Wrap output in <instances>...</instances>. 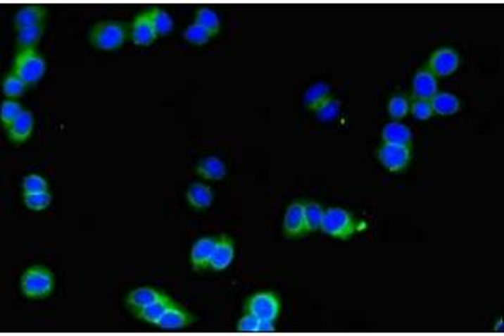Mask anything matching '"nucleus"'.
<instances>
[{
    "mask_svg": "<svg viewBox=\"0 0 504 336\" xmlns=\"http://www.w3.org/2000/svg\"><path fill=\"white\" fill-rule=\"evenodd\" d=\"M304 204V219H306L308 230L311 232H316V230L321 229V222H323L325 217V207L318 202H303Z\"/></svg>",
    "mask_w": 504,
    "mask_h": 336,
    "instance_id": "obj_27",
    "label": "nucleus"
},
{
    "mask_svg": "<svg viewBox=\"0 0 504 336\" xmlns=\"http://www.w3.org/2000/svg\"><path fill=\"white\" fill-rule=\"evenodd\" d=\"M328 98H332V86H329L328 82H315V85H311L310 88L306 89V93L303 94V104L308 110L315 111L316 108L323 101H327Z\"/></svg>",
    "mask_w": 504,
    "mask_h": 336,
    "instance_id": "obj_23",
    "label": "nucleus"
},
{
    "mask_svg": "<svg viewBox=\"0 0 504 336\" xmlns=\"http://www.w3.org/2000/svg\"><path fill=\"white\" fill-rule=\"evenodd\" d=\"M195 172L202 178H206V180H222L227 175V167H225V163L219 156L212 155L199 161Z\"/></svg>",
    "mask_w": 504,
    "mask_h": 336,
    "instance_id": "obj_21",
    "label": "nucleus"
},
{
    "mask_svg": "<svg viewBox=\"0 0 504 336\" xmlns=\"http://www.w3.org/2000/svg\"><path fill=\"white\" fill-rule=\"evenodd\" d=\"M382 142L412 148L414 135H412V130L407 125L401 123V121H390L382 130Z\"/></svg>",
    "mask_w": 504,
    "mask_h": 336,
    "instance_id": "obj_16",
    "label": "nucleus"
},
{
    "mask_svg": "<svg viewBox=\"0 0 504 336\" xmlns=\"http://www.w3.org/2000/svg\"><path fill=\"white\" fill-rule=\"evenodd\" d=\"M429 101H430V106H432L434 115H439V116L455 115V113L460 110V101L458 96L453 93H447V91H437Z\"/></svg>",
    "mask_w": 504,
    "mask_h": 336,
    "instance_id": "obj_20",
    "label": "nucleus"
},
{
    "mask_svg": "<svg viewBox=\"0 0 504 336\" xmlns=\"http://www.w3.org/2000/svg\"><path fill=\"white\" fill-rule=\"evenodd\" d=\"M377 158L389 172L401 173L408 167L412 160V148L392 143H382L377 150Z\"/></svg>",
    "mask_w": 504,
    "mask_h": 336,
    "instance_id": "obj_7",
    "label": "nucleus"
},
{
    "mask_svg": "<svg viewBox=\"0 0 504 336\" xmlns=\"http://www.w3.org/2000/svg\"><path fill=\"white\" fill-rule=\"evenodd\" d=\"M34 130V115L32 111L24 110L20 113L19 118L7 128V137L12 143L20 145V143L27 142Z\"/></svg>",
    "mask_w": 504,
    "mask_h": 336,
    "instance_id": "obj_17",
    "label": "nucleus"
},
{
    "mask_svg": "<svg viewBox=\"0 0 504 336\" xmlns=\"http://www.w3.org/2000/svg\"><path fill=\"white\" fill-rule=\"evenodd\" d=\"M282 230L288 239H301L304 235L310 234L306 225V219H304V204L291 202L286 209L284 219H282Z\"/></svg>",
    "mask_w": 504,
    "mask_h": 336,
    "instance_id": "obj_8",
    "label": "nucleus"
},
{
    "mask_svg": "<svg viewBox=\"0 0 504 336\" xmlns=\"http://www.w3.org/2000/svg\"><path fill=\"white\" fill-rule=\"evenodd\" d=\"M236 330L239 333H275L276 326L272 321L260 320L252 313H244V316L237 321Z\"/></svg>",
    "mask_w": 504,
    "mask_h": 336,
    "instance_id": "obj_22",
    "label": "nucleus"
},
{
    "mask_svg": "<svg viewBox=\"0 0 504 336\" xmlns=\"http://www.w3.org/2000/svg\"><path fill=\"white\" fill-rule=\"evenodd\" d=\"M363 229V224L355 219L350 211L341 207L325 209V217L321 222V232L340 241H348L356 232Z\"/></svg>",
    "mask_w": 504,
    "mask_h": 336,
    "instance_id": "obj_1",
    "label": "nucleus"
},
{
    "mask_svg": "<svg viewBox=\"0 0 504 336\" xmlns=\"http://www.w3.org/2000/svg\"><path fill=\"white\" fill-rule=\"evenodd\" d=\"M49 190V182L39 173H30V175L24 177L23 180V192L24 194H30V192H42Z\"/></svg>",
    "mask_w": 504,
    "mask_h": 336,
    "instance_id": "obj_35",
    "label": "nucleus"
},
{
    "mask_svg": "<svg viewBox=\"0 0 504 336\" xmlns=\"http://www.w3.org/2000/svg\"><path fill=\"white\" fill-rule=\"evenodd\" d=\"M25 207L30 209L34 212H41L46 211L52 202V194L49 190H42V192H30V194H24L23 195Z\"/></svg>",
    "mask_w": 504,
    "mask_h": 336,
    "instance_id": "obj_29",
    "label": "nucleus"
},
{
    "mask_svg": "<svg viewBox=\"0 0 504 336\" xmlns=\"http://www.w3.org/2000/svg\"><path fill=\"white\" fill-rule=\"evenodd\" d=\"M163 296H167V292L158 290V287L140 286V287H134V290H132L128 294H126L125 304L130 311L134 313L137 309L145 308L146 304L153 303V301L163 298Z\"/></svg>",
    "mask_w": 504,
    "mask_h": 336,
    "instance_id": "obj_13",
    "label": "nucleus"
},
{
    "mask_svg": "<svg viewBox=\"0 0 504 336\" xmlns=\"http://www.w3.org/2000/svg\"><path fill=\"white\" fill-rule=\"evenodd\" d=\"M25 89H27V85H25V82L20 80L15 73L11 71L4 76L2 91L7 98H11V99L19 98V96H23L25 93Z\"/></svg>",
    "mask_w": 504,
    "mask_h": 336,
    "instance_id": "obj_30",
    "label": "nucleus"
},
{
    "mask_svg": "<svg viewBox=\"0 0 504 336\" xmlns=\"http://www.w3.org/2000/svg\"><path fill=\"white\" fill-rule=\"evenodd\" d=\"M195 320H197V318H195L194 313L187 311L185 308H182L180 304L177 303L163 314V318L156 323V326H158L160 330H168V331L184 330V328H189L190 325H194Z\"/></svg>",
    "mask_w": 504,
    "mask_h": 336,
    "instance_id": "obj_12",
    "label": "nucleus"
},
{
    "mask_svg": "<svg viewBox=\"0 0 504 336\" xmlns=\"http://www.w3.org/2000/svg\"><path fill=\"white\" fill-rule=\"evenodd\" d=\"M54 273L42 264L30 266L20 276V291L29 299H44L54 292Z\"/></svg>",
    "mask_w": 504,
    "mask_h": 336,
    "instance_id": "obj_3",
    "label": "nucleus"
},
{
    "mask_svg": "<svg viewBox=\"0 0 504 336\" xmlns=\"http://www.w3.org/2000/svg\"><path fill=\"white\" fill-rule=\"evenodd\" d=\"M173 304H177V301H173L170 296H163V298L153 301V303L146 304L145 308L137 309L134 311V318H138L140 321L149 323V325H155L163 318V314L170 309Z\"/></svg>",
    "mask_w": 504,
    "mask_h": 336,
    "instance_id": "obj_15",
    "label": "nucleus"
},
{
    "mask_svg": "<svg viewBox=\"0 0 504 336\" xmlns=\"http://www.w3.org/2000/svg\"><path fill=\"white\" fill-rule=\"evenodd\" d=\"M217 242V235H206V237L197 239L190 249V264L195 273H202L210 268L212 252H214Z\"/></svg>",
    "mask_w": 504,
    "mask_h": 336,
    "instance_id": "obj_11",
    "label": "nucleus"
},
{
    "mask_svg": "<svg viewBox=\"0 0 504 336\" xmlns=\"http://www.w3.org/2000/svg\"><path fill=\"white\" fill-rule=\"evenodd\" d=\"M47 17V8L42 6H24L17 11L14 15V24L17 30L24 27H34V25H42Z\"/></svg>",
    "mask_w": 504,
    "mask_h": 336,
    "instance_id": "obj_19",
    "label": "nucleus"
},
{
    "mask_svg": "<svg viewBox=\"0 0 504 336\" xmlns=\"http://www.w3.org/2000/svg\"><path fill=\"white\" fill-rule=\"evenodd\" d=\"M23 111H24L23 104L17 101V99L7 98L6 101H2V104H0V121H2L4 128L7 130L8 126L19 118V115Z\"/></svg>",
    "mask_w": 504,
    "mask_h": 336,
    "instance_id": "obj_31",
    "label": "nucleus"
},
{
    "mask_svg": "<svg viewBox=\"0 0 504 336\" xmlns=\"http://www.w3.org/2000/svg\"><path fill=\"white\" fill-rule=\"evenodd\" d=\"M195 24L202 25L212 36H217L220 30V17L215 11H212V8L199 7L197 11H195Z\"/></svg>",
    "mask_w": 504,
    "mask_h": 336,
    "instance_id": "obj_26",
    "label": "nucleus"
},
{
    "mask_svg": "<svg viewBox=\"0 0 504 336\" xmlns=\"http://www.w3.org/2000/svg\"><path fill=\"white\" fill-rule=\"evenodd\" d=\"M234 257H236V242H234V239L227 234L217 235V242L210 259V268L208 269L217 270V273L225 270L234 263Z\"/></svg>",
    "mask_w": 504,
    "mask_h": 336,
    "instance_id": "obj_10",
    "label": "nucleus"
},
{
    "mask_svg": "<svg viewBox=\"0 0 504 336\" xmlns=\"http://www.w3.org/2000/svg\"><path fill=\"white\" fill-rule=\"evenodd\" d=\"M460 64L459 52L451 46L439 47L430 54V58L425 61V69H429L430 73L436 77H446L451 76L458 71Z\"/></svg>",
    "mask_w": 504,
    "mask_h": 336,
    "instance_id": "obj_6",
    "label": "nucleus"
},
{
    "mask_svg": "<svg viewBox=\"0 0 504 336\" xmlns=\"http://www.w3.org/2000/svg\"><path fill=\"white\" fill-rule=\"evenodd\" d=\"M282 311L281 296L275 291H258L244 301V313H252L260 320H279Z\"/></svg>",
    "mask_w": 504,
    "mask_h": 336,
    "instance_id": "obj_5",
    "label": "nucleus"
},
{
    "mask_svg": "<svg viewBox=\"0 0 504 336\" xmlns=\"http://www.w3.org/2000/svg\"><path fill=\"white\" fill-rule=\"evenodd\" d=\"M149 12L156 36H168L173 30V17L162 7H150Z\"/></svg>",
    "mask_w": 504,
    "mask_h": 336,
    "instance_id": "obj_25",
    "label": "nucleus"
},
{
    "mask_svg": "<svg viewBox=\"0 0 504 336\" xmlns=\"http://www.w3.org/2000/svg\"><path fill=\"white\" fill-rule=\"evenodd\" d=\"M44 34V25H34V27H24L17 30V51L32 49L39 44Z\"/></svg>",
    "mask_w": 504,
    "mask_h": 336,
    "instance_id": "obj_24",
    "label": "nucleus"
},
{
    "mask_svg": "<svg viewBox=\"0 0 504 336\" xmlns=\"http://www.w3.org/2000/svg\"><path fill=\"white\" fill-rule=\"evenodd\" d=\"M187 200H189L190 207L195 211H207L214 202V190L206 183L194 182L192 185L187 189Z\"/></svg>",
    "mask_w": 504,
    "mask_h": 336,
    "instance_id": "obj_18",
    "label": "nucleus"
},
{
    "mask_svg": "<svg viewBox=\"0 0 504 336\" xmlns=\"http://www.w3.org/2000/svg\"><path fill=\"white\" fill-rule=\"evenodd\" d=\"M439 91L437 77L429 69L420 68L412 80V98L430 99Z\"/></svg>",
    "mask_w": 504,
    "mask_h": 336,
    "instance_id": "obj_14",
    "label": "nucleus"
},
{
    "mask_svg": "<svg viewBox=\"0 0 504 336\" xmlns=\"http://www.w3.org/2000/svg\"><path fill=\"white\" fill-rule=\"evenodd\" d=\"M130 37H132L133 44H137L140 47L150 46L151 42L158 37L156 36L153 23H151L149 8H146V11L138 12V14L133 17L132 24H130Z\"/></svg>",
    "mask_w": 504,
    "mask_h": 336,
    "instance_id": "obj_9",
    "label": "nucleus"
},
{
    "mask_svg": "<svg viewBox=\"0 0 504 336\" xmlns=\"http://www.w3.org/2000/svg\"><path fill=\"white\" fill-rule=\"evenodd\" d=\"M386 110H389V115L393 121H401L408 115V111H410V98L403 93L393 94L392 98L389 99Z\"/></svg>",
    "mask_w": 504,
    "mask_h": 336,
    "instance_id": "obj_28",
    "label": "nucleus"
},
{
    "mask_svg": "<svg viewBox=\"0 0 504 336\" xmlns=\"http://www.w3.org/2000/svg\"><path fill=\"white\" fill-rule=\"evenodd\" d=\"M410 113L414 115L415 120H419V121H425V120H429V118L434 116L432 106H430L429 99L412 98L410 99Z\"/></svg>",
    "mask_w": 504,
    "mask_h": 336,
    "instance_id": "obj_34",
    "label": "nucleus"
},
{
    "mask_svg": "<svg viewBox=\"0 0 504 336\" xmlns=\"http://www.w3.org/2000/svg\"><path fill=\"white\" fill-rule=\"evenodd\" d=\"M182 36H184L185 41L192 42V44H195V46L207 44V42L210 41V37H214L207 29H203L202 25H199L195 23L190 24L189 27L184 30V34H182Z\"/></svg>",
    "mask_w": 504,
    "mask_h": 336,
    "instance_id": "obj_33",
    "label": "nucleus"
},
{
    "mask_svg": "<svg viewBox=\"0 0 504 336\" xmlns=\"http://www.w3.org/2000/svg\"><path fill=\"white\" fill-rule=\"evenodd\" d=\"M341 110V103L338 101L336 98H328L327 101H323L318 108L315 110L316 120L320 121H333L334 118H338Z\"/></svg>",
    "mask_w": 504,
    "mask_h": 336,
    "instance_id": "obj_32",
    "label": "nucleus"
},
{
    "mask_svg": "<svg viewBox=\"0 0 504 336\" xmlns=\"http://www.w3.org/2000/svg\"><path fill=\"white\" fill-rule=\"evenodd\" d=\"M494 331H496V333H503V320H499V321H498L496 330H494Z\"/></svg>",
    "mask_w": 504,
    "mask_h": 336,
    "instance_id": "obj_36",
    "label": "nucleus"
},
{
    "mask_svg": "<svg viewBox=\"0 0 504 336\" xmlns=\"http://www.w3.org/2000/svg\"><path fill=\"white\" fill-rule=\"evenodd\" d=\"M46 69V59L44 56L37 51V47L17 51L14 64H12V73H15L27 86L37 85V82L44 77Z\"/></svg>",
    "mask_w": 504,
    "mask_h": 336,
    "instance_id": "obj_4",
    "label": "nucleus"
},
{
    "mask_svg": "<svg viewBox=\"0 0 504 336\" xmlns=\"http://www.w3.org/2000/svg\"><path fill=\"white\" fill-rule=\"evenodd\" d=\"M130 36V25L121 20H99L89 30L91 46L99 51H116Z\"/></svg>",
    "mask_w": 504,
    "mask_h": 336,
    "instance_id": "obj_2",
    "label": "nucleus"
}]
</instances>
